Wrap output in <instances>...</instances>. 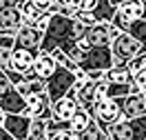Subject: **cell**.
Instances as JSON below:
<instances>
[{"mask_svg": "<svg viewBox=\"0 0 146 140\" xmlns=\"http://www.w3.org/2000/svg\"><path fill=\"white\" fill-rule=\"evenodd\" d=\"M89 120H91V111L84 109V107H75L73 116L69 118V129L73 133V140H80V133L84 131V127H86Z\"/></svg>", "mask_w": 146, "mask_h": 140, "instance_id": "18", "label": "cell"}, {"mask_svg": "<svg viewBox=\"0 0 146 140\" xmlns=\"http://www.w3.org/2000/svg\"><path fill=\"white\" fill-rule=\"evenodd\" d=\"M16 87V91L25 98V96H29V93H38V91H44V80L42 78H38L33 71H29V74H25L22 78H20L18 82L13 84Z\"/></svg>", "mask_w": 146, "mask_h": 140, "instance_id": "15", "label": "cell"}, {"mask_svg": "<svg viewBox=\"0 0 146 140\" xmlns=\"http://www.w3.org/2000/svg\"><path fill=\"white\" fill-rule=\"evenodd\" d=\"M60 2H62V5H66V7H73V9H78L82 0H60Z\"/></svg>", "mask_w": 146, "mask_h": 140, "instance_id": "33", "label": "cell"}, {"mask_svg": "<svg viewBox=\"0 0 146 140\" xmlns=\"http://www.w3.org/2000/svg\"><path fill=\"white\" fill-rule=\"evenodd\" d=\"M89 111H91V116L95 118L98 122H117L119 118H122V113H119V104L115 98H95L93 100V104L89 107Z\"/></svg>", "mask_w": 146, "mask_h": 140, "instance_id": "6", "label": "cell"}, {"mask_svg": "<svg viewBox=\"0 0 146 140\" xmlns=\"http://www.w3.org/2000/svg\"><path fill=\"white\" fill-rule=\"evenodd\" d=\"M0 69L2 71H11V49L9 47H0Z\"/></svg>", "mask_w": 146, "mask_h": 140, "instance_id": "27", "label": "cell"}, {"mask_svg": "<svg viewBox=\"0 0 146 140\" xmlns=\"http://www.w3.org/2000/svg\"><path fill=\"white\" fill-rule=\"evenodd\" d=\"M5 113H7L5 109H0V125H2V120H5Z\"/></svg>", "mask_w": 146, "mask_h": 140, "instance_id": "36", "label": "cell"}, {"mask_svg": "<svg viewBox=\"0 0 146 140\" xmlns=\"http://www.w3.org/2000/svg\"><path fill=\"white\" fill-rule=\"evenodd\" d=\"M33 58H36L33 51L22 49V47H11V67H13V71H18L22 76L29 74L31 67H33Z\"/></svg>", "mask_w": 146, "mask_h": 140, "instance_id": "12", "label": "cell"}, {"mask_svg": "<svg viewBox=\"0 0 146 140\" xmlns=\"http://www.w3.org/2000/svg\"><path fill=\"white\" fill-rule=\"evenodd\" d=\"M29 118L27 113H5V120H2V127L9 131V136L13 140H27V131H29Z\"/></svg>", "mask_w": 146, "mask_h": 140, "instance_id": "11", "label": "cell"}, {"mask_svg": "<svg viewBox=\"0 0 146 140\" xmlns=\"http://www.w3.org/2000/svg\"><path fill=\"white\" fill-rule=\"evenodd\" d=\"M20 27H22V16H20L18 7L0 9V31H2V33L16 36V31H18Z\"/></svg>", "mask_w": 146, "mask_h": 140, "instance_id": "13", "label": "cell"}, {"mask_svg": "<svg viewBox=\"0 0 146 140\" xmlns=\"http://www.w3.org/2000/svg\"><path fill=\"white\" fill-rule=\"evenodd\" d=\"M115 9H117V7H115L111 0H98L95 7L91 9V13H93V18H95V22H111Z\"/></svg>", "mask_w": 146, "mask_h": 140, "instance_id": "21", "label": "cell"}, {"mask_svg": "<svg viewBox=\"0 0 146 140\" xmlns=\"http://www.w3.org/2000/svg\"><path fill=\"white\" fill-rule=\"evenodd\" d=\"M84 49L89 47H106L111 42V22H93L86 27V33L82 36Z\"/></svg>", "mask_w": 146, "mask_h": 140, "instance_id": "8", "label": "cell"}, {"mask_svg": "<svg viewBox=\"0 0 146 140\" xmlns=\"http://www.w3.org/2000/svg\"><path fill=\"white\" fill-rule=\"evenodd\" d=\"M16 2H20V0H16Z\"/></svg>", "mask_w": 146, "mask_h": 140, "instance_id": "37", "label": "cell"}, {"mask_svg": "<svg viewBox=\"0 0 146 140\" xmlns=\"http://www.w3.org/2000/svg\"><path fill=\"white\" fill-rule=\"evenodd\" d=\"M80 138H86V140H106V136L102 133V129L98 127L95 118L91 116V120L86 122V127H84V131L80 133Z\"/></svg>", "mask_w": 146, "mask_h": 140, "instance_id": "24", "label": "cell"}, {"mask_svg": "<svg viewBox=\"0 0 146 140\" xmlns=\"http://www.w3.org/2000/svg\"><path fill=\"white\" fill-rule=\"evenodd\" d=\"M22 107H25V98L16 91L7 74L0 69V109H5L7 113H18L22 111Z\"/></svg>", "mask_w": 146, "mask_h": 140, "instance_id": "4", "label": "cell"}, {"mask_svg": "<svg viewBox=\"0 0 146 140\" xmlns=\"http://www.w3.org/2000/svg\"><path fill=\"white\" fill-rule=\"evenodd\" d=\"M55 67H58V62L53 60V56L51 54H44V51H38L36 58H33V67H31V71L38 76V78H42V80H46L49 76L55 71Z\"/></svg>", "mask_w": 146, "mask_h": 140, "instance_id": "14", "label": "cell"}, {"mask_svg": "<svg viewBox=\"0 0 146 140\" xmlns=\"http://www.w3.org/2000/svg\"><path fill=\"white\" fill-rule=\"evenodd\" d=\"M60 49H62V54L66 58H71L73 62H75V65H78V62H80V60H82V54H84V49L80 45H78V42H75V40H73V38H66V40H62V42H60Z\"/></svg>", "mask_w": 146, "mask_h": 140, "instance_id": "22", "label": "cell"}, {"mask_svg": "<svg viewBox=\"0 0 146 140\" xmlns=\"http://www.w3.org/2000/svg\"><path fill=\"white\" fill-rule=\"evenodd\" d=\"M71 20L69 16H62V13H51L49 18V25L42 31V40H40V49L38 51H44L49 54L53 47H58L62 40L71 38Z\"/></svg>", "mask_w": 146, "mask_h": 140, "instance_id": "1", "label": "cell"}, {"mask_svg": "<svg viewBox=\"0 0 146 140\" xmlns=\"http://www.w3.org/2000/svg\"><path fill=\"white\" fill-rule=\"evenodd\" d=\"M133 82H135V87H137L142 93H146V67H142L139 71H135V74H133Z\"/></svg>", "mask_w": 146, "mask_h": 140, "instance_id": "28", "label": "cell"}, {"mask_svg": "<svg viewBox=\"0 0 146 140\" xmlns=\"http://www.w3.org/2000/svg\"><path fill=\"white\" fill-rule=\"evenodd\" d=\"M119 104V113L122 118H137V116H144V93L137 91V93H124L115 98Z\"/></svg>", "mask_w": 146, "mask_h": 140, "instance_id": "9", "label": "cell"}, {"mask_svg": "<svg viewBox=\"0 0 146 140\" xmlns=\"http://www.w3.org/2000/svg\"><path fill=\"white\" fill-rule=\"evenodd\" d=\"M117 13H122L128 22L137 20V18H144L146 16V0H122L117 5Z\"/></svg>", "mask_w": 146, "mask_h": 140, "instance_id": "17", "label": "cell"}, {"mask_svg": "<svg viewBox=\"0 0 146 140\" xmlns=\"http://www.w3.org/2000/svg\"><path fill=\"white\" fill-rule=\"evenodd\" d=\"M0 47H13V36H11V33H2V31H0Z\"/></svg>", "mask_w": 146, "mask_h": 140, "instance_id": "31", "label": "cell"}, {"mask_svg": "<svg viewBox=\"0 0 146 140\" xmlns=\"http://www.w3.org/2000/svg\"><path fill=\"white\" fill-rule=\"evenodd\" d=\"M0 140H13V138H11V136H9V131L5 129L2 125H0Z\"/></svg>", "mask_w": 146, "mask_h": 140, "instance_id": "35", "label": "cell"}, {"mask_svg": "<svg viewBox=\"0 0 146 140\" xmlns=\"http://www.w3.org/2000/svg\"><path fill=\"white\" fill-rule=\"evenodd\" d=\"M44 127H46L44 118L31 116V120H29V131H27V140H44Z\"/></svg>", "mask_w": 146, "mask_h": 140, "instance_id": "23", "label": "cell"}, {"mask_svg": "<svg viewBox=\"0 0 146 140\" xmlns=\"http://www.w3.org/2000/svg\"><path fill=\"white\" fill-rule=\"evenodd\" d=\"M109 49H111V54H113V58L128 62L133 56H137V54L142 51V45H139V40H135L131 33H126V31H119L115 38H111Z\"/></svg>", "mask_w": 146, "mask_h": 140, "instance_id": "3", "label": "cell"}, {"mask_svg": "<svg viewBox=\"0 0 146 140\" xmlns=\"http://www.w3.org/2000/svg\"><path fill=\"white\" fill-rule=\"evenodd\" d=\"M84 33H86V25H82L80 20L73 18L71 20V38H73V40H80Z\"/></svg>", "mask_w": 146, "mask_h": 140, "instance_id": "29", "label": "cell"}, {"mask_svg": "<svg viewBox=\"0 0 146 140\" xmlns=\"http://www.w3.org/2000/svg\"><path fill=\"white\" fill-rule=\"evenodd\" d=\"M144 18H146V16H144Z\"/></svg>", "mask_w": 146, "mask_h": 140, "instance_id": "38", "label": "cell"}, {"mask_svg": "<svg viewBox=\"0 0 146 140\" xmlns=\"http://www.w3.org/2000/svg\"><path fill=\"white\" fill-rule=\"evenodd\" d=\"M73 82H75L73 71H69V69H64V67L58 65L55 71L44 80V91H46V96L51 98V102H53L58 98H62L64 93H66V89H69Z\"/></svg>", "mask_w": 146, "mask_h": 140, "instance_id": "2", "label": "cell"}, {"mask_svg": "<svg viewBox=\"0 0 146 140\" xmlns=\"http://www.w3.org/2000/svg\"><path fill=\"white\" fill-rule=\"evenodd\" d=\"M22 113L31 116H40V118H51V98L46 96V91H38V93H29L25 96V107Z\"/></svg>", "mask_w": 146, "mask_h": 140, "instance_id": "7", "label": "cell"}, {"mask_svg": "<svg viewBox=\"0 0 146 140\" xmlns=\"http://www.w3.org/2000/svg\"><path fill=\"white\" fill-rule=\"evenodd\" d=\"M51 2H53V0H33V5H36V7H38L40 11H46Z\"/></svg>", "mask_w": 146, "mask_h": 140, "instance_id": "32", "label": "cell"}, {"mask_svg": "<svg viewBox=\"0 0 146 140\" xmlns=\"http://www.w3.org/2000/svg\"><path fill=\"white\" fill-rule=\"evenodd\" d=\"M40 40H42V31L40 29H36L33 25H22L16 31V36H13V47H22V49H29V51L38 54Z\"/></svg>", "mask_w": 146, "mask_h": 140, "instance_id": "10", "label": "cell"}, {"mask_svg": "<svg viewBox=\"0 0 146 140\" xmlns=\"http://www.w3.org/2000/svg\"><path fill=\"white\" fill-rule=\"evenodd\" d=\"M49 54L53 56V60H55V62H58L60 67H64V69H69V71H73V67H75V62H73L71 58H66V56H64L60 47H53V49H51Z\"/></svg>", "mask_w": 146, "mask_h": 140, "instance_id": "25", "label": "cell"}, {"mask_svg": "<svg viewBox=\"0 0 146 140\" xmlns=\"http://www.w3.org/2000/svg\"><path fill=\"white\" fill-rule=\"evenodd\" d=\"M95 100V87H93V80H84L75 87V102L78 107H84V109H89Z\"/></svg>", "mask_w": 146, "mask_h": 140, "instance_id": "19", "label": "cell"}, {"mask_svg": "<svg viewBox=\"0 0 146 140\" xmlns=\"http://www.w3.org/2000/svg\"><path fill=\"white\" fill-rule=\"evenodd\" d=\"M73 18L80 20L82 25H86V27H91L93 22H95V18H93L91 11H82V9H75V13H73Z\"/></svg>", "mask_w": 146, "mask_h": 140, "instance_id": "30", "label": "cell"}, {"mask_svg": "<svg viewBox=\"0 0 146 140\" xmlns=\"http://www.w3.org/2000/svg\"><path fill=\"white\" fill-rule=\"evenodd\" d=\"M78 65L82 67L84 71H89V69H109L113 65V54H111L109 45L106 47H89V49H84L82 60Z\"/></svg>", "mask_w": 146, "mask_h": 140, "instance_id": "5", "label": "cell"}, {"mask_svg": "<svg viewBox=\"0 0 146 140\" xmlns=\"http://www.w3.org/2000/svg\"><path fill=\"white\" fill-rule=\"evenodd\" d=\"M128 87H131V82H109L106 96L109 98H119V96L128 93Z\"/></svg>", "mask_w": 146, "mask_h": 140, "instance_id": "26", "label": "cell"}, {"mask_svg": "<svg viewBox=\"0 0 146 140\" xmlns=\"http://www.w3.org/2000/svg\"><path fill=\"white\" fill-rule=\"evenodd\" d=\"M102 78L106 82H133V74L128 71L126 65H111L109 69H104Z\"/></svg>", "mask_w": 146, "mask_h": 140, "instance_id": "20", "label": "cell"}, {"mask_svg": "<svg viewBox=\"0 0 146 140\" xmlns=\"http://www.w3.org/2000/svg\"><path fill=\"white\" fill-rule=\"evenodd\" d=\"M75 107H78V102L73 98L62 96V98H58V100L51 102V118L53 120H69L73 116V111H75Z\"/></svg>", "mask_w": 146, "mask_h": 140, "instance_id": "16", "label": "cell"}, {"mask_svg": "<svg viewBox=\"0 0 146 140\" xmlns=\"http://www.w3.org/2000/svg\"><path fill=\"white\" fill-rule=\"evenodd\" d=\"M18 2L16 0H0V9H7V7H16Z\"/></svg>", "mask_w": 146, "mask_h": 140, "instance_id": "34", "label": "cell"}]
</instances>
